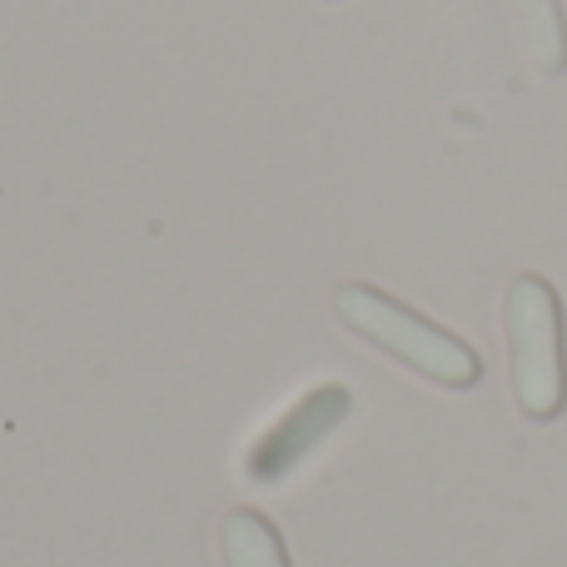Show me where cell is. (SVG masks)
<instances>
[{
	"label": "cell",
	"mask_w": 567,
	"mask_h": 567,
	"mask_svg": "<svg viewBox=\"0 0 567 567\" xmlns=\"http://www.w3.org/2000/svg\"><path fill=\"white\" fill-rule=\"evenodd\" d=\"M333 309L359 339H369L373 349L393 353L399 363H409L413 373L443 383V389H473L483 379V359L458 339V333L439 329L433 319L413 313L409 303H399L393 293L373 289V284H343L333 293Z\"/></svg>",
	"instance_id": "1"
},
{
	"label": "cell",
	"mask_w": 567,
	"mask_h": 567,
	"mask_svg": "<svg viewBox=\"0 0 567 567\" xmlns=\"http://www.w3.org/2000/svg\"><path fill=\"white\" fill-rule=\"evenodd\" d=\"M508 353L513 393L533 423H553L567 409V353H563V299L543 275L508 284Z\"/></svg>",
	"instance_id": "2"
},
{
	"label": "cell",
	"mask_w": 567,
	"mask_h": 567,
	"mask_svg": "<svg viewBox=\"0 0 567 567\" xmlns=\"http://www.w3.org/2000/svg\"><path fill=\"white\" fill-rule=\"evenodd\" d=\"M349 409H353V399H349L343 383H319V389H309L275 423V429L249 449V463H245L249 478L255 483H284L343 419H349Z\"/></svg>",
	"instance_id": "3"
},
{
	"label": "cell",
	"mask_w": 567,
	"mask_h": 567,
	"mask_svg": "<svg viewBox=\"0 0 567 567\" xmlns=\"http://www.w3.org/2000/svg\"><path fill=\"white\" fill-rule=\"evenodd\" d=\"M225 563L229 567H289V553H284L279 528L255 508H235L225 518Z\"/></svg>",
	"instance_id": "4"
},
{
	"label": "cell",
	"mask_w": 567,
	"mask_h": 567,
	"mask_svg": "<svg viewBox=\"0 0 567 567\" xmlns=\"http://www.w3.org/2000/svg\"><path fill=\"white\" fill-rule=\"evenodd\" d=\"M518 6V25L528 40V55L543 75H563L567 70V20L563 0H513Z\"/></svg>",
	"instance_id": "5"
}]
</instances>
